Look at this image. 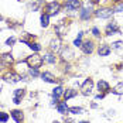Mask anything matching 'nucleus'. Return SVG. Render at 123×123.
Segmentation results:
<instances>
[{
    "instance_id": "nucleus-1",
    "label": "nucleus",
    "mask_w": 123,
    "mask_h": 123,
    "mask_svg": "<svg viewBox=\"0 0 123 123\" xmlns=\"http://www.w3.org/2000/svg\"><path fill=\"white\" fill-rule=\"evenodd\" d=\"M25 62H27V65H28L30 68H36V69H38V68L43 65L44 60H43V57H40L38 54H34V55H30V57L25 60Z\"/></svg>"
},
{
    "instance_id": "nucleus-2",
    "label": "nucleus",
    "mask_w": 123,
    "mask_h": 123,
    "mask_svg": "<svg viewBox=\"0 0 123 123\" xmlns=\"http://www.w3.org/2000/svg\"><path fill=\"white\" fill-rule=\"evenodd\" d=\"M13 64V55L12 54H3L0 57V71H4L7 68H10Z\"/></svg>"
},
{
    "instance_id": "nucleus-3",
    "label": "nucleus",
    "mask_w": 123,
    "mask_h": 123,
    "mask_svg": "<svg viewBox=\"0 0 123 123\" xmlns=\"http://www.w3.org/2000/svg\"><path fill=\"white\" fill-rule=\"evenodd\" d=\"M92 88H93V82H92V79H86L85 82L82 84V86H81V93L85 95V96L91 95Z\"/></svg>"
},
{
    "instance_id": "nucleus-4",
    "label": "nucleus",
    "mask_w": 123,
    "mask_h": 123,
    "mask_svg": "<svg viewBox=\"0 0 123 123\" xmlns=\"http://www.w3.org/2000/svg\"><path fill=\"white\" fill-rule=\"evenodd\" d=\"M45 12H47L48 16H54V14H57V13L60 12V4L55 3V1H51V3H48V4L45 6Z\"/></svg>"
},
{
    "instance_id": "nucleus-5",
    "label": "nucleus",
    "mask_w": 123,
    "mask_h": 123,
    "mask_svg": "<svg viewBox=\"0 0 123 123\" xmlns=\"http://www.w3.org/2000/svg\"><path fill=\"white\" fill-rule=\"evenodd\" d=\"M115 13V10H112V9H99V10H96L95 12V16L96 17H99V18H108V17H111L112 14Z\"/></svg>"
},
{
    "instance_id": "nucleus-6",
    "label": "nucleus",
    "mask_w": 123,
    "mask_h": 123,
    "mask_svg": "<svg viewBox=\"0 0 123 123\" xmlns=\"http://www.w3.org/2000/svg\"><path fill=\"white\" fill-rule=\"evenodd\" d=\"M20 79H21V76L18 74H16V72H7V74L4 75V81L6 82H10V84H16Z\"/></svg>"
},
{
    "instance_id": "nucleus-7",
    "label": "nucleus",
    "mask_w": 123,
    "mask_h": 123,
    "mask_svg": "<svg viewBox=\"0 0 123 123\" xmlns=\"http://www.w3.org/2000/svg\"><path fill=\"white\" fill-rule=\"evenodd\" d=\"M65 7H67V10H71V12L72 10H78L81 7V1L79 0H68Z\"/></svg>"
},
{
    "instance_id": "nucleus-8",
    "label": "nucleus",
    "mask_w": 123,
    "mask_h": 123,
    "mask_svg": "<svg viewBox=\"0 0 123 123\" xmlns=\"http://www.w3.org/2000/svg\"><path fill=\"white\" fill-rule=\"evenodd\" d=\"M12 117L16 120L17 123H21L23 122V119H24V115H23V112L21 111H12Z\"/></svg>"
},
{
    "instance_id": "nucleus-9",
    "label": "nucleus",
    "mask_w": 123,
    "mask_h": 123,
    "mask_svg": "<svg viewBox=\"0 0 123 123\" xmlns=\"http://www.w3.org/2000/svg\"><path fill=\"white\" fill-rule=\"evenodd\" d=\"M81 48H82V51H84L85 54H91V52L93 51V43H92V41H85V43L81 45Z\"/></svg>"
},
{
    "instance_id": "nucleus-10",
    "label": "nucleus",
    "mask_w": 123,
    "mask_h": 123,
    "mask_svg": "<svg viewBox=\"0 0 123 123\" xmlns=\"http://www.w3.org/2000/svg\"><path fill=\"white\" fill-rule=\"evenodd\" d=\"M106 33H108V36H111V34H113V33H119V27H117V24H116L115 21L109 23L108 27H106Z\"/></svg>"
},
{
    "instance_id": "nucleus-11",
    "label": "nucleus",
    "mask_w": 123,
    "mask_h": 123,
    "mask_svg": "<svg viewBox=\"0 0 123 123\" xmlns=\"http://www.w3.org/2000/svg\"><path fill=\"white\" fill-rule=\"evenodd\" d=\"M23 96H24V89H16L14 91V98H13L14 103H20V100L23 99Z\"/></svg>"
},
{
    "instance_id": "nucleus-12",
    "label": "nucleus",
    "mask_w": 123,
    "mask_h": 123,
    "mask_svg": "<svg viewBox=\"0 0 123 123\" xmlns=\"http://www.w3.org/2000/svg\"><path fill=\"white\" fill-rule=\"evenodd\" d=\"M98 52H99L100 57H106V55L111 54V47H109V45H99Z\"/></svg>"
},
{
    "instance_id": "nucleus-13",
    "label": "nucleus",
    "mask_w": 123,
    "mask_h": 123,
    "mask_svg": "<svg viewBox=\"0 0 123 123\" xmlns=\"http://www.w3.org/2000/svg\"><path fill=\"white\" fill-rule=\"evenodd\" d=\"M62 95H64V89H62V86H57V88L52 91V98H54V100H57V102H58L60 96H62Z\"/></svg>"
},
{
    "instance_id": "nucleus-14",
    "label": "nucleus",
    "mask_w": 123,
    "mask_h": 123,
    "mask_svg": "<svg viewBox=\"0 0 123 123\" xmlns=\"http://www.w3.org/2000/svg\"><path fill=\"white\" fill-rule=\"evenodd\" d=\"M98 88H99V91H102L103 93H106V92H109V89H111V86H109V84H108L106 81H99V84H98Z\"/></svg>"
},
{
    "instance_id": "nucleus-15",
    "label": "nucleus",
    "mask_w": 123,
    "mask_h": 123,
    "mask_svg": "<svg viewBox=\"0 0 123 123\" xmlns=\"http://www.w3.org/2000/svg\"><path fill=\"white\" fill-rule=\"evenodd\" d=\"M41 78H43V81H45V82H55L54 75L49 74V72H44V74H41Z\"/></svg>"
},
{
    "instance_id": "nucleus-16",
    "label": "nucleus",
    "mask_w": 123,
    "mask_h": 123,
    "mask_svg": "<svg viewBox=\"0 0 123 123\" xmlns=\"http://www.w3.org/2000/svg\"><path fill=\"white\" fill-rule=\"evenodd\" d=\"M75 95H76V91H75V89H68V91H65V92H64V95H62V96H64L65 100H68V99L74 98Z\"/></svg>"
},
{
    "instance_id": "nucleus-17",
    "label": "nucleus",
    "mask_w": 123,
    "mask_h": 123,
    "mask_svg": "<svg viewBox=\"0 0 123 123\" xmlns=\"http://www.w3.org/2000/svg\"><path fill=\"white\" fill-rule=\"evenodd\" d=\"M65 31H67V27L62 24V23L55 27V33H57L58 36H64V34H65Z\"/></svg>"
},
{
    "instance_id": "nucleus-18",
    "label": "nucleus",
    "mask_w": 123,
    "mask_h": 123,
    "mask_svg": "<svg viewBox=\"0 0 123 123\" xmlns=\"http://www.w3.org/2000/svg\"><path fill=\"white\" fill-rule=\"evenodd\" d=\"M61 47V41L60 40H52L51 41V51H58Z\"/></svg>"
},
{
    "instance_id": "nucleus-19",
    "label": "nucleus",
    "mask_w": 123,
    "mask_h": 123,
    "mask_svg": "<svg viewBox=\"0 0 123 123\" xmlns=\"http://www.w3.org/2000/svg\"><path fill=\"white\" fill-rule=\"evenodd\" d=\"M57 108H58V112H60V113H65V112L68 111V106H67V102H60Z\"/></svg>"
},
{
    "instance_id": "nucleus-20",
    "label": "nucleus",
    "mask_w": 123,
    "mask_h": 123,
    "mask_svg": "<svg viewBox=\"0 0 123 123\" xmlns=\"http://www.w3.org/2000/svg\"><path fill=\"white\" fill-rule=\"evenodd\" d=\"M44 60L48 62V64H55V57H54L51 52H48V54H45V55H44Z\"/></svg>"
},
{
    "instance_id": "nucleus-21",
    "label": "nucleus",
    "mask_w": 123,
    "mask_h": 123,
    "mask_svg": "<svg viewBox=\"0 0 123 123\" xmlns=\"http://www.w3.org/2000/svg\"><path fill=\"white\" fill-rule=\"evenodd\" d=\"M48 21H49V16L48 14H43L41 16V25L43 27H47L48 25Z\"/></svg>"
},
{
    "instance_id": "nucleus-22",
    "label": "nucleus",
    "mask_w": 123,
    "mask_h": 123,
    "mask_svg": "<svg viewBox=\"0 0 123 123\" xmlns=\"http://www.w3.org/2000/svg\"><path fill=\"white\" fill-rule=\"evenodd\" d=\"M27 45H28L31 49H34V51H40V49H41V47L38 45L37 43H27Z\"/></svg>"
},
{
    "instance_id": "nucleus-23",
    "label": "nucleus",
    "mask_w": 123,
    "mask_h": 123,
    "mask_svg": "<svg viewBox=\"0 0 123 123\" xmlns=\"http://www.w3.org/2000/svg\"><path fill=\"white\" fill-rule=\"evenodd\" d=\"M89 16H91V12L88 10V9H84L82 12H81V18H89Z\"/></svg>"
},
{
    "instance_id": "nucleus-24",
    "label": "nucleus",
    "mask_w": 123,
    "mask_h": 123,
    "mask_svg": "<svg viewBox=\"0 0 123 123\" xmlns=\"http://www.w3.org/2000/svg\"><path fill=\"white\" fill-rule=\"evenodd\" d=\"M7 120H9V115H7V113H4V112H0V122L6 123Z\"/></svg>"
},
{
    "instance_id": "nucleus-25",
    "label": "nucleus",
    "mask_w": 123,
    "mask_h": 123,
    "mask_svg": "<svg viewBox=\"0 0 123 123\" xmlns=\"http://www.w3.org/2000/svg\"><path fill=\"white\" fill-rule=\"evenodd\" d=\"M68 111L71 112V113H75V115H79V113H82V108H69Z\"/></svg>"
},
{
    "instance_id": "nucleus-26",
    "label": "nucleus",
    "mask_w": 123,
    "mask_h": 123,
    "mask_svg": "<svg viewBox=\"0 0 123 123\" xmlns=\"http://www.w3.org/2000/svg\"><path fill=\"white\" fill-rule=\"evenodd\" d=\"M123 84H119V86H117V88H115V91H113V92H115V93H123Z\"/></svg>"
},
{
    "instance_id": "nucleus-27",
    "label": "nucleus",
    "mask_w": 123,
    "mask_h": 123,
    "mask_svg": "<svg viewBox=\"0 0 123 123\" xmlns=\"http://www.w3.org/2000/svg\"><path fill=\"white\" fill-rule=\"evenodd\" d=\"M74 45H75V47H81V45H82V41H81V38H79V37L74 41Z\"/></svg>"
},
{
    "instance_id": "nucleus-28",
    "label": "nucleus",
    "mask_w": 123,
    "mask_h": 123,
    "mask_svg": "<svg viewBox=\"0 0 123 123\" xmlns=\"http://www.w3.org/2000/svg\"><path fill=\"white\" fill-rule=\"evenodd\" d=\"M30 75H31V76H38V69H36V68H31Z\"/></svg>"
},
{
    "instance_id": "nucleus-29",
    "label": "nucleus",
    "mask_w": 123,
    "mask_h": 123,
    "mask_svg": "<svg viewBox=\"0 0 123 123\" xmlns=\"http://www.w3.org/2000/svg\"><path fill=\"white\" fill-rule=\"evenodd\" d=\"M14 41H16V38H14V37L9 38V40L6 41V45H13V44H14Z\"/></svg>"
},
{
    "instance_id": "nucleus-30",
    "label": "nucleus",
    "mask_w": 123,
    "mask_h": 123,
    "mask_svg": "<svg viewBox=\"0 0 123 123\" xmlns=\"http://www.w3.org/2000/svg\"><path fill=\"white\" fill-rule=\"evenodd\" d=\"M92 33H93V36H95V37H99V36H100V34H99V30L96 28V27L92 30Z\"/></svg>"
},
{
    "instance_id": "nucleus-31",
    "label": "nucleus",
    "mask_w": 123,
    "mask_h": 123,
    "mask_svg": "<svg viewBox=\"0 0 123 123\" xmlns=\"http://www.w3.org/2000/svg\"><path fill=\"white\" fill-rule=\"evenodd\" d=\"M120 45H122V43H120V41H117V43H113V44H112V47H113V48H119Z\"/></svg>"
},
{
    "instance_id": "nucleus-32",
    "label": "nucleus",
    "mask_w": 123,
    "mask_h": 123,
    "mask_svg": "<svg viewBox=\"0 0 123 123\" xmlns=\"http://www.w3.org/2000/svg\"><path fill=\"white\" fill-rule=\"evenodd\" d=\"M115 12H123V4H119V6L115 9Z\"/></svg>"
},
{
    "instance_id": "nucleus-33",
    "label": "nucleus",
    "mask_w": 123,
    "mask_h": 123,
    "mask_svg": "<svg viewBox=\"0 0 123 123\" xmlns=\"http://www.w3.org/2000/svg\"><path fill=\"white\" fill-rule=\"evenodd\" d=\"M65 123H74V120L72 119H68V120H65Z\"/></svg>"
},
{
    "instance_id": "nucleus-34",
    "label": "nucleus",
    "mask_w": 123,
    "mask_h": 123,
    "mask_svg": "<svg viewBox=\"0 0 123 123\" xmlns=\"http://www.w3.org/2000/svg\"><path fill=\"white\" fill-rule=\"evenodd\" d=\"M91 1H93V3H96V1H99V0H91Z\"/></svg>"
},
{
    "instance_id": "nucleus-35",
    "label": "nucleus",
    "mask_w": 123,
    "mask_h": 123,
    "mask_svg": "<svg viewBox=\"0 0 123 123\" xmlns=\"http://www.w3.org/2000/svg\"><path fill=\"white\" fill-rule=\"evenodd\" d=\"M81 123H89V122H81Z\"/></svg>"
},
{
    "instance_id": "nucleus-36",
    "label": "nucleus",
    "mask_w": 123,
    "mask_h": 123,
    "mask_svg": "<svg viewBox=\"0 0 123 123\" xmlns=\"http://www.w3.org/2000/svg\"><path fill=\"white\" fill-rule=\"evenodd\" d=\"M0 20H1V16H0Z\"/></svg>"
},
{
    "instance_id": "nucleus-37",
    "label": "nucleus",
    "mask_w": 123,
    "mask_h": 123,
    "mask_svg": "<svg viewBox=\"0 0 123 123\" xmlns=\"http://www.w3.org/2000/svg\"><path fill=\"white\" fill-rule=\"evenodd\" d=\"M54 123H58V122H54Z\"/></svg>"
}]
</instances>
